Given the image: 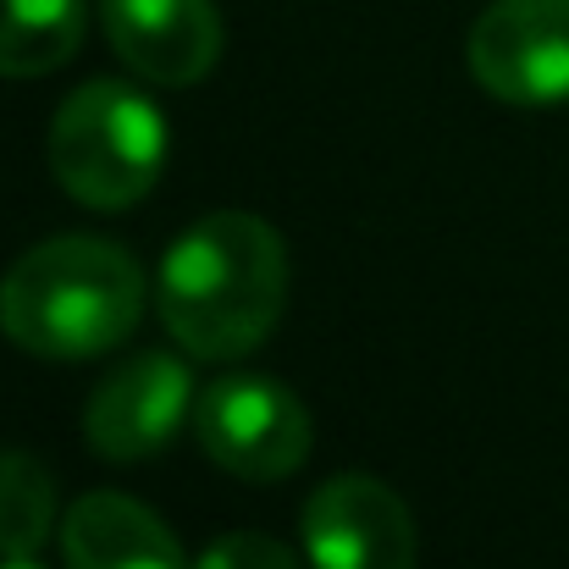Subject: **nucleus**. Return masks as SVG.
<instances>
[{"label": "nucleus", "instance_id": "1", "mask_svg": "<svg viewBox=\"0 0 569 569\" xmlns=\"http://www.w3.org/2000/svg\"><path fill=\"white\" fill-rule=\"evenodd\" d=\"M288 305V243L254 210H210L172 238L156 271V310L172 343L227 366L254 355Z\"/></svg>", "mask_w": 569, "mask_h": 569}, {"label": "nucleus", "instance_id": "2", "mask_svg": "<svg viewBox=\"0 0 569 569\" xmlns=\"http://www.w3.org/2000/svg\"><path fill=\"white\" fill-rule=\"evenodd\" d=\"M144 299V266L122 243L61 232L6 266L0 332L39 360H100L133 338Z\"/></svg>", "mask_w": 569, "mask_h": 569}, {"label": "nucleus", "instance_id": "3", "mask_svg": "<svg viewBox=\"0 0 569 569\" xmlns=\"http://www.w3.org/2000/svg\"><path fill=\"white\" fill-rule=\"evenodd\" d=\"M167 172L161 106L122 83L94 78L72 89L50 122V178L89 210H133Z\"/></svg>", "mask_w": 569, "mask_h": 569}, {"label": "nucleus", "instance_id": "4", "mask_svg": "<svg viewBox=\"0 0 569 569\" xmlns=\"http://www.w3.org/2000/svg\"><path fill=\"white\" fill-rule=\"evenodd\" d=\"M193 437L238 481H288L316 442L310 409L271 377H221L193 403Z\"/></svg>", "mask_w": 569, "mask_h": 569}, {"label": "nucleus", "instance_id": "5", "mask_svg": "<svg viewBox=\"0 0 569 569\" xmlns=\"http://www.w3.org/2000/svg\"><path fill=\"white\" fill-rule=\"evenodd\" d=\"M470 72L503 106L569 100V0H492L470 28Z\"/></svg>", "mask_w": 569, "mask_h": 569}, {"label": "nucleus", "instance_id": "6", "mask_svg": "<svg viewBox=\"0 0 569 569\" xmlns=\"http://www.w3.org/2000/svg\"><path fill=\"white\" fill-rule=\"evenodd\" d=\"M299 537L310 569H415L409 503L366 470L321 481L305 503Z\"/></svg>", "mask_w": 569, "mask_h": 569}, {"label": "nucleus", "instance_id": "7", "mask_svg": "<svg viewBox=\"0 0 569 569\" xmlns=\"http://www.w3.org/2000/svg\"><path fill=\"white\" fill-rule=\"evenodd\" d=\"M193 403H199L193 398V371L178 355H161V349L133 355L89 392L83 442L100 459H117V465L150 459L183 431Z\"/></svg>", "mask_w": 569, "mask_h": 569}, {"label": "nucleus", "instance_id": "8", "mask_svg": "<svg viewBox=\"0 0 569 569\" xmlns=\"http://www.w3.org/2000/svg\"><path fill=\"white\" fill-rule=\"evenodd\" d=\"M100 28L117 61L156 89L204 83L221 61L216 0H100Z\"/></svg>", "mask_w": 569, "mask_h": 569}, {"label": "nucleus", "instance_id": "9", "mask_svg": "<svg viewBox=\"0 0 569 569\" xmlns=\"http://www.w3.org/2000/svg\"><path fill=\"white\" fill-rule=\"evenodd\" d=\"M67 569H193L167 520L128 492H83L61 515Z\"/></svg>", "mask_w": 569, "mask_h": 569}, {"label": "nucleus", "instance_id": "10", "mask_svg": "<svg viewBox=\"0 0 569 569\" xmlns=\"http://www.w3.org/2000/svg\"><path fill=\"white\" fill-rule=\"evenodd\" d=\"M83 0H0V78H44L83 50Z\"/></svg>", "mask_w": 569, "mask_h": 569}, {"label": "nucleus", "instance_id": "11", "mask_svg": "<svg viewBox=\"0 0 569 569\" xmlns=\"http://www.w3.org/2000/svg\"><path fill=\"white\" fill-rule=\"evenodd\" d=\"M50 537H56L50 470L22 448H0V559H39Z\"/></svg>", "mask_w": 569, "mask_h": 569}, {"label": "nucleus", "instance_id": "12", "mask_svg": "<svg viewBox=\"0 0 569 569\" xmlns=\"http://www.w3.org/2000/svg\"><path fill=\"white\" fill-rule=\"evenodd\" d=\"M193 569H299V553L260 531H227L193 559Z\"/></svg>", "mask_w": 569, "mask_h": 569}, {"label": "nucleus", "instance_id": "13", "mask_svg": "<svg viewBox=\"0 0 569 569\" xmlns=\"http://www.w3.org/2000/svg\"><path fill=\"white\" fill-rule=\"evenodd\" d=\"M0 569H39L33 559H0Z\"/></svg>", "mask_w": 569, "mask_h": 569}]
</instances>
